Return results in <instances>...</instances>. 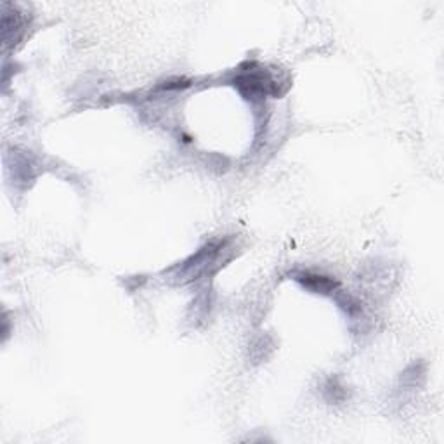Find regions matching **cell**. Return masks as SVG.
<instances>
[{
  "mask_svg": "<svg viewBox=\"0 0 444 444\" xmlns=\"http://www.w3.org/2000/svg\"><path fill=\"white\" fill-rule=\"evenodd\" d=\"M296 280L300 283L304 288L311 290L314 293H332L339 288V283L332 278L323 276V274H314V273H300L297 274Z\"/></svg>",
  "mask_w": 444,
  "mask_h": 444,
  "instance_id": "6da1fadb",
  "label": "cell"
}]
</instances>
